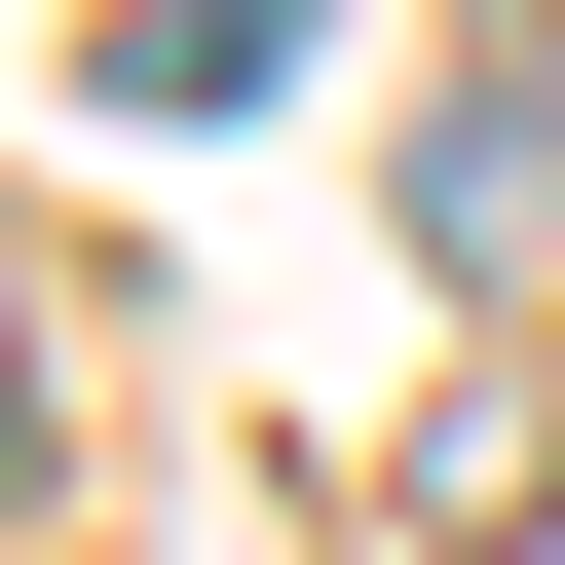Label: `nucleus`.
Returning a JSON list of instances; mask_svg holds the SVG:
<instances>
[{
	"label": "nucleus",
	"mask_w": 565,
	"mask_h": 565,
	"mask_svg": "<svg viewBox=\"0 0 565 565\" xmlns=\"http://www.w3.org/2000/svg\"><path fill=\"white\" fill-rule=\"evenodd\" d=\"M415 226H452V264H565V39H490V76L415 114Z\"/></svg>",
	"instance_id": "f257e3e1"
},
{
	"label": "nucleus",
	"mask_w": 565,
	"mask_h": 565,
	"mask_svg": "<svg viewBox=\"0 0 565 565\" xmlns=\"http://www.w3.org/2000/svg\"><path fill=\"white\" fill-rule=\"evenodd\" d=\"M0 377H39V302H0Z\"/></svg>",
	"instance_id": "f03ea898"
}]
</instances>
